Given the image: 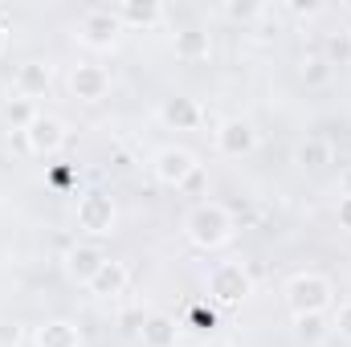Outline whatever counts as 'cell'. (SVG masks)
I'll return each mask as SVG.
<instances>
[{
  "label": "cell",
  "instance_id": "obj_1",
  "mask_svg": "<svg viewBox=\"0 0 351 347\" xmlns=\"http://www.w3.org/2000/svg\"><path fill=\"white\" fill-rule=\"evenodd\" d=\"M184 229H188V241L192 246H200V250H221L229 237H233V217L221 208V204H196L192 213H188V221H184Z\"/></svg>",
  "mask_w": 351,
  "mask_h": 347
},
{
  "label": "cell",
  "instance_id": "obj_2",
  "mask_svg": "<svg viewBox=\"0 0 351 347\" xmlns=\"http://www.w3.org/2000/svg\"><path fill=\"white\" fill-rule=\"evenodd\" d=\"M331 282L323 278V274H294L290 282H286V307L294 311V315H323L327 307H331Z\"/></svg>",
  "mask_w": 351,
  "mask_h": 347
},
{
  "label": "cell",
  "instance_id": "obj_3",
  "mask_svg": "<svg viewBox=\"0 0 351 347\" xmlns=\"http://www.w3.org/2000/svg\"><path fill=\"white\" fill-rule=\"evenodd\" d=\"M250 290H254V278H250V270H245L241 261H221V265H213V274H208V294H213L217 302L233 307V302H241Z\"/></svg>",
  "mask_w": 351,
  "mask_h": 347
},
{
  "label": "cell",
  "instance_id": "obj_4",
  "mask_svg": "<svg viewBox=\"0 0 351 347\" xmlns=\"http://www.w3.org/2000/svg\"><path fill=\"white\" fill-rule=\"evenodd\" d=\"M119 225V208L106 192H86L78 200V229L90 233V237H110Z\"/></svg>",
  "mask_w": 351,
  "mask_h": 347
},
{
  "label": "cell",
  "instance_id": "obj_5",
  "mask_svg": "<svg viewBox=\"0 0 351 347\" xmlns=\"http://www.w3.org/2000/svg\"><path fill=\"white\" fill-rule=\"evenodd\" d=\"M152 172H156L160 184H168V188H188V180L200 172V164L184 147H160L156 160H152Z\"/></svg>",
  "mask_w": 351,
  "mask_h": 347
},
{
  "label": "cell",
  "instance_id": "obj_6",
  "mask_svg": "<svg viewBox=\"0 0 351 347\" xmlns=\"http://www.w3.org/2000/svg\"><path fill=\"white\" fill-rule=\"evenodd\" d=\"M119 33H123V25L114 21V12H110L106 4L86 8L82 21H78V41L90 45V49H110V45L119 41Z\"/></svg>",
  "mask_w": 351,
  "mask_h": 347
},
{
  "label": "cell",
  "instance_id": "obj_7",
  "mask_svg": "<svg viewBox=\"0 0 351 347\" xmlns=\"http://www.w3.org/2000/svg\"><path fill=\"white\" fill-rule=\"evenodd\" d=\"M258 147V127L250 119H225L217 127V152L229 156V160H241Z\"/></svg>",
  "mask_w": 351,
  "mask_h": 347
},
{
  "label": "cell",
  "instance_id": "obj_8",
  "mask_svg": "<svg viewBox=\"0 0 351 347\" xmlns=\"http://www.w3.org/2000/svg\"><path fill=\"white\" fill-rule=\"evenodd\" d=\"M70 90H74L78 102H102L106 90H110V74L94 62H78L74 74H70Z\"/></svg>",
  "mask_w": 351,
  "mask_h": 347
},
{
  "label": "cell",
  "instance_id": "obj_9",
  "mask_svg": "<svg viewBox=\"0 0 351 347\" xmlns=\"http://www.w3.org/2000/svg\"><path fill=\"white\" fill-rule=\"evenodd\" d=\"M200 119H204V110L196 106V98H188V94H168V98H160V123H164V127H172V131H192V127H200Z\"/></svg>",
  "mask_w": 351,
  "mask_h": 347
},
{
  "label": "cell",
  "instance_id": "obj_10",
  "mask_svg": "<svg viewBox=\"0 0 351 347\" xmlns=\"http://www.w3.org/2000/svg\"><path fill=\"white\" fill-rule=\"evenodd\" d=\"M110 12H114V21L127 29H152V25H160L164 21V4L160 0H119V4H106Z\"/></svg>",
  "mask_w": 351,
  "mask_h": 347
},
{
  "label": "cell",
  "instance_id": "obj_11",
  "mask_svg": "<svg viewBox=\"0 0 351 347\" xmlns=\"http://www.w3.org/2000/svg\"><path fill=\"white\" fill-rule=\"evenodd\" d=\"M25 139H29V147H33L37 156H53V152L66 147V123L53 119V115H37L33 127L25 131Z\"/></svg>",
  "mask_w": 351,
  "mask_h": 347
},
{
  "label": "cell",
  "instance_id": "obj_12",
  "mask_svg": "<svg viewBox=\"0 0 351 347\" xmlns=\"http://www.w3.org/2000/svg\"><path fill=\"white\" fill-rule=\"evenodd\" d=\"M102 265H106V254H102V246H94V241H78V246L66 250V274H70L74 282H82V286H90V278H94Z\"/></svg>",
  "mask_w": 351,
  "mask_h": 347
},
{
  "label": "cell",
  "instance_id": "obj_13",
  "mask_svg": "<svg viewBox=\"0 0 351 347\" xmlns=\"http://www.w3.org/2000/svg\"><path fill=\"white\" fill-rule=\"evenodd\" d=\"M12 86L21 98H45L49 86H53V66L49 62H41V58H33V62H25L21 70H16V78H12Z\"/></svg>",
  "mask_w": 351,
  "mask_h": 347
},
{
  "label": "cell",
  "instance_id": "obj_14",
  "mask_svg": "<svg viewBox=\"0 0 351 347\" xmlns=\"http://www.w3.org/2000/svg\"><path fill=\"white\" fill-rule=\"evenodd\" d=\"M139 339L143 347H176L180 344V323H176L172 315H143L139 319Z\"/></svg>",
  "mask_w": 351,
  "mask_h": 347
},
{
  "label": "cell",
  "instance_id": "obj_15",
  "mask_svg": "<svg viewBox=\"0 0 351 347\" xmlns=\"http://www.w3.org/2000/svg\"><path fill=\"white\" fill-rule=\"evenodd\" d=\"M127 282H131L127 265H123V261H110V258H106V265H102V270L90 278L86 290L94 294V298H114V294H123V290H127Z\"/></svg>",
  "mask_w": 351,
  "mask_h": 347
},
{
  "label": "cell",
  "instance_id": "obj_16",
  "mask_svg": "<svg viewBox=\"0 0 351 347\" xmlns=\"http://www.w3.org/2000/svg\"><path fill=\"white\" fill-rule=\"evenodd\" d=\"M37 347H82V331L70 319H49L37 327Z\"/></svg>",
  "mask_w": 351,
  "mask_h": 347
},
{
  "label": "cell",
  "instance_id": "obj_17",
  "mask_svg": "<svg viewBox=\"0 0 351 347\" xmlns=\"http://www.w3.org/2000/svg\"><path fill=\"white\" fill-rule=\"evenodd\" d=\"M208 53H213V41H208L204 29L192 25V29H180V33H176V58H180V62H204Z\"/></svg>",
  "mask_w": 351,
  "mask_h": 347
},
{
  "label": "cell",
  "instance_id": "obj_18",
  "mask_svg": "<svg viewBox=\"0 0 351 347\" xmlns=\"http://www.w3.org/2000/svg\"><path fill=\"white\" fill-rule=\"evenodd\" d=\"M294 164H298L302 172H323V168L331 164V143H327V139H319V135L302 139V143H298V152H294Z\"/></svg>",
  "mask_w": 351,
  "mask_h": 347
},
{
  "label": "cell",
  "instance_id": "obj_19",
  "mask_svg": "<svg viewBox=\"0 0 351 347\" xmlns=\"http://www.w3.org/2000/svg\"><path fill=\"white\" fill-rule=\"evenodd\" d=\"M323 58H327L331 70L335 66H351V29L348 25H339V29H331L323 37Z\"/></svg>",
  "mask_w": 351,
  "mask_h": 347
},
{
  "label": "cell",
  "instance_id": "obj_20",
  "mask_svg": "<svg viewBox=\"0 0 351 347\" xmlns=\"http://www.w3.org/2000/svg\"><path fill=\"white\" fill-rule=\"evenodd\" d=\"M331 66H327V58L323 53H311V58H302V66H298V78H302V86L311 90H323L327 82H331Z\"/></svg>",
  "mask_w": 351,
  "mask_h": 347
},
{
  "label": "cell",
  "instance_id": "obj_21",
  "mask_svg": "<svg viewBox=\"0 0 351 347\" xmlns=\"http://www.w3.org/2000/svg\"><path fill=\"white\" fill-rule=\"evenodd\" d=\"M37 115H41V110H37V106H33V102H29V98H21V94H16V98H8V102H4V123H8V127H12V131H29V127H33V119H37Z\"/></svg>",
  "mask_w": 351,
  "mask_h": 347
},
{
  "label": "cell",
  "instance_id": "obj_22",
  "mask_svg": "<svg viewBox=\"0 0 351 347\" xmlns=\"http://www.w3.org/2000/svg\"><path fill=\"white\" fill-rule=\"evenodd\" d=\"M294 335L302 344H319L327 335V319L323 315H294Z\"/></svg>",
  "mask_w": 351,
  "mask_h": 347
},
{
  "label": "cell",
  "instance_id": "obj_23",
  "mask_svg": "<svg viewBox=\"0 0 351 347\" xmlns=\"http://www.w3.org/2000/svg\"><path fill=\"white\" fill-rule=\"evenodd\" d=\"M331 331H335L339 339H351V298L339 302V311L331 315Z\"/></svg>",
  "mask_w": 351,
  "mask_h": 347
},
{
  "label": "cell",
  "instance_id": "obj_24",
  "mask_svg": "<svg viewBox=\"0 0 351 347\" xmlns=\"http://www.w3.org/2000/svg\"><path fill=\"white\" fill-rule=\"evenodd\" d=\"M25 339V327L16 319H0V347H21Z\"/></svg>",
  "mask_w": 351,
  "mask_h": 347
},
{
  "label": "cell",
  "instance_id": "obj_25",
  "mask_svg": "<svg viewBox=\"0 0 351 347\" xmlns=\"http://www.w3.org/2000/svg\"><path fill=\"white\" fill-rule=\"evenodd\" d=\"M265 8L262 4H254V0H241V4H225V16H233V21H254V16H262Z\"/></svg>",
  "mask_w": 351,
  "mask_h": 347
},
{
  "label": "cell",
  "instance_id": "obj_26",
  "mask_svg": "<svg viewBox=\"0 0 351 347\" xmlns=\"http://www.w3.org/2000/svg\"><path fill=\"white\" fill-rule=\"evenodd\" d=\"M335 221H339L343 233H351V196H339V204H335Z\"/></svg>",
  "mask_w": 351,
  "mask_h": 347
},
{
  "label": "cell",
  "instance_id": "obj_27",
  "mask_svg": "<svg viewBox=\"0 0 351 347\" xmlns=\"http://www.w3.org/2000/svg\"><path fill=\"white\" fill-rule=\"evenodd\" d=\"M290 12H294V16H315V12H319V4H311V0L302 4V0H294V4H290Z\"/></svg>",
  "mask_w": 351,
  "mask_h": 347
},
{
  "label": "cell",
  "instance_id": "obj_28",
  "mask_svg": "<svg viewBox=\"0 0 351 347\" xmlns=\"http://www.w3.org/2000/svg\"><path fill=\"white\" fill-rule=\"evenodd\" d=\"M339 196H351V164L339 168Z\"/></svg>",
  "mask_w": 351,
  "mask_h": 347
},
{
  "label": "cell",
  "instance_id": "obj_29",
  "mask_svg": "<svg viewBox=\"0 0 351 347\" xmlns=\"http://www.w3.org/2000/svg\"><path fill=\"white\" fill-rule=\"evenodd\" d=\"M192 319L200 323V331H213V311H208V315H204V311H192Z\"/></svg>",
  "mask_w": 351,
  "mask_h": 347
},
{
  "label": "cell",
  "instance_id": "obj_30",
  "mask_svg": "<svg viewBox=\"0 0 351 347\" xmlns=\"http://www.w3.org/2000/svg\"><path fill=\"white\" fill-rule=\"evenodd\" d=\"M4 45H8V25H4V12H0V53H4Z\"/></svg>",
  "mask_w": 351,
  "mask_h": 347
},
{
  "label": "cell",
  "instance_id": "obj_31",
  "mask_svg": "<svg viewBox=\"0 0 351 347\" xmlns=\"http://www.w3.org/2000/svg\"><path fill=\"white\" fill-rule=\"evenodd\" d=\"M343 12H348V16H351V0H348V4H343Z\"/></svg>",
  "mask_w": 351,
  "mask_h": 347
}]
</instances>
